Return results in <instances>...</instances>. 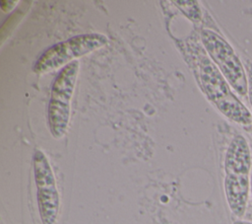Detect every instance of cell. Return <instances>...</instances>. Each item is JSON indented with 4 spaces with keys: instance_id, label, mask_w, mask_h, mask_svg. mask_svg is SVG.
<instances>
[{
    "instance_id": "1",
    "label": "cell",
    "mask_w": 252,
    "mask_h": 224,
    "mask_svg": "<svg viewBox=\"0 0 252 224\" xmlns=\"http://www.w3.org/2000/svg\"><path fill=\"white\" fill-rule=\"evenodd\" d=\"M198 77L208 100L225 117L239 125L252 124L251 112L232 92L219 68L206 54L199 56Z\"/></svg>"
},
{
    "instance_id": "2",
    "label": "cell",
    "mask_w": 252,
    "mask_h": 224,
    "mask_svg": "<svg viewBox=\"0 0 252 224\" xmlns=\"http://www.w3.org/2000/svg\"><path fill=\"white\" fill-rule=\"evenodd\" d=\"M201 39L206 52L231 89L245 97L248 93L246 70L232 46L220 35L207 29L201 32Z\"/></svg>"
},
{
    "instance_id": "3",
    "label": "cell",
    "mask_w": 252,
    "mask_h": 224,
    "mask_svg": "<svg viewBox=\"0 0 252 224\" xmlns=\"http://www.w3.org/2000/svg\"><path fill=\"white\" fill-rule=\"evenodd\" d=\"M79 61L74 60L65 65L55 77L47 110L48 125L52 136L62 138L68 128L71 112V100L75 89Z\"/></svg>"
},
{
    "instance_id": "4",
    "label": "cell",
    "mask_w": 252,
    "mask_h": 224,
    "mask_svg": "<svg viewBox=\"0 0 252 224\" xmlns=\"http://www.w3.org/2000/svg\"><path fill=\"white\" fill-rule=\"evenodd\" d=\"M108 39L101 34H85L73 37L47 48L36 60L33 71L43 74L65 66L74 58L89 54L107 43Z\"/></svg>"
},
{
    "instance_id": "5",
    "label": "cell",
    "mask_w": 252,
    "mask_h": 224,
    "mask_svg": "<svg viewBox=\"0 0 252 224\" xmlns=\"http://www.w3.org/2000/svg\"><path fill=\"white\" fill-rule=\"evenodd\" d=\"M36 199L42 224H55L59 214L60 197L55 177L45 154L36 149L32 156Z\"/></svg>"
},
{
    "instance_id": "6",
    "label": "cell",
    "mask_w": 252,
    "mask_h": 224,
    "mask_svg": "<svg viewBox=\"0 0 252 224\" xmlns=\"http://www.w3.org/2000/svg\"><path fill=\"white\" fill-rule=\"evenodd\" d=\"M250 177L242 175H224V193L231 213L237 218L245 214L250 194Z\"/></svg>"
},
{
    "instance_id": "7",
    "label": "cell",
    "mask_w": 252,
    "mask_h": 224,
    "mask_svg": "<svg viewBox=\"0 0 252 224\" xmlns=\"http://www.w3.org/2000/svg\"><path fill=\"white\" fill-rule=\"evenodd\" d=\"M251 151L246 138L240 134L230 141L224 157L225 175L251 176Z\"/></svg>"
},
{
    "instance_id": "8",
    "label": "cell",
    "mask_w": 252,
    "mask_h": 224,
    "mask_svg": "<svg viewBox=\"0 0 252 224\" xmlns=\"http://www.w3.org/2000/svg\"><path fill=\"white\" fill-rule=\"evenodd\" d=\"M244 67L247 74V81H248V99L251 106V116H252V61L246 59L244 62Z\"/></svg>"
},
{
    "instance_id": "9",
    "label": "cell",
    "mask_w": 252,
    "mask_h": 224,
    "mask_svg": "<svg viewBox=\"0 0 252 224\" xmlns=\"http://www.w3.org/2000/svg\"><path fill=\"white\" fill-rule=\"evenodd\" d=\"M232 224H252V222H249V221H245V220L238 219V220H235Z\"/></svg>"
},
{
    "instance_id": "10",
    "label": "cell",
    "mask_w": 252,
    "mask_h": 224,
    "mask_svg": "<svg viewBox=\"0 0 252 224\" xmlns=\"http://www.w3.org/2000/svg\"><path fill=\"white\" fill-rule=\"evenodd\" d=\"M250 195L252 198V173H251V177H250Z\"/></svg>"
}]
</instances>
